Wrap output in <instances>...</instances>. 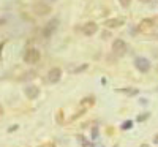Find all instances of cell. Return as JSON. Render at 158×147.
I'll use <instances>...</instances> for the list:
<instances>
[{"mask_svg":"<svg viewBox=\"0 0 158 147\" xmlns=\"http://www.w3.org/2000/svg\"><path fill=\"white\" fill-rule=\"evenodd\" d=\"M127 51H128V48H127V43L123 41V40L117 38L115 41L112 43V52L117 57H123L127 54Z\"/></svg>","mask_w":158,"mask_h":147,"instance_id":"6da1fadb","label":"cell"},{"mask_svg":"<svg viewBox=\"0 0 158 147\" xmlns=\"http://www.w3.org/2000/svg\"><path fill=\"white\" fill-rule=\"evenodd\" d=\"M57 27H59V19H51V21L44 25V27H43V30H41L43 36H44V38H49L52 33L57 30Z\"/></svg>","mask_w":158,"mask_h":147,"instance_id":"7a4b0ae2","label":"cell"},{"mask_svg":"<svg viewBox=\"0 0 158 147\" xmlns=\"http://www.w3.org/2000/svg\"><path fill=\"white\" fill-rule=\"evenodd\" d=\"M24 60L27 63H36L40 60V51L35 48H29L24 54Z\"/></svg>","mask_w":158,"mask_h":147,"instance_id":"3957f363","label":"cell"},{"mask_svg":"<svg viewBox=\"0 0 158 147\" xmlns=\"http://www.w3.org/2000/svg\"><path fill=\"white\" fill-rule=\"evenodd\" d=\"M135 66H136L139 71L147 73V71L150 70V62H149V59H146V57H136V59H135Z\"/></svg>","mask_w":158,"mask_h":147,"instance_id":"277c9868","label":"cell"},{"mask_svg":"<svg viewBox=\"0 0 158 147\" xmlns=\"http://www.w3.org/2000/svg\"><path fill=\"white\" fill-rule=\"evenodd\" d=\"M33 11L36 13V15H40V16H44V15H49V13H51V8L44 2H36L33 5Z\"/></svg>","mask_w":158,"mask_h":147,"instance_id":"5b68a950","label":"cell"},{"mask_svg":"<svg viewBox=\"0 0 158 147\" xmlns=\"http://www.w3.org/2000/svg\"><path fill=\"white\" fill-rule=\"evenodd\" d=\"M62 78V70L60 68H52L49 73H48V81L51 84H57Z\"/></svg>","mask_w":158,"mask_h":147,"instance_id":"8992f818","label":"cell"},{"mask_svg":"<svg viewBox=\"0 0 158 147\" xmlns=\"http://www.w3.org/2000/svg\"><path fill=\"white\" fill-rule=\"evenodd\" d=\"M82 33L84 35H87V36H90V35H94V33H97V30H98V25L95 24V22H85L84 25H82Z\"/></svg>","mask_w":158,"mask_h":147,"instance_id":"52a82bcc","label":"cell"},{"mask_svg":"<svg viewBox=\"0 0 158 147\" xmlns=\"http://www.w3.org/2000/svg\"><path fill=\"white\" fill-rule=\"evenodd\" d=\"M153 25H155V22H153L152 19H144V21L139 24V30H141V32H149L150 29H153Z\"/></svg>","mask_w":158,"mask_h":147,"instance_id":"ba28073f","label":"cell"},{"mask_svg":"<svg viewBox=\"0 0 158 147\" xmlns=\"http://www.w3.org/2000/svg\"><path fill=\"white\" fill-rule=\"evenodd\" d=\"M38 93H40V90H38V87H35V86L25 87V95H27L29 98H36Z\"/></svg>","mask_w":158,"mask_h":147,"instance_id":"9c48e42d","label":"cell"},{"mask_svg":"<svg viewBox=\"0 0 158 147\" xmlns=\"http://www.w3.org/2000/svg\"><path fill=\"white\" fill-rule=\"evenodd\" d=\"M122 24H123V19H109V21H106L108 27H120Z\"/></svg>","mask_w":158,"mask_h":147,"instance_id":"30bf717a","label":"cell"},{"mask_svg":"<svg viewBox=\"0 0 158 147\" xmlns=\"http://www.w3.org/2000/svg\"><path fill=\"white\" fill-rule=\"evenodd\" d=\"M95 103V98L94 97H87V98H84L82 101H81V104L84 106V108H87V106H92Z\"/></svg>","mask_w":158,"mask_h":147,"instance_id":"8fae6325","label":"cell"},{"mask_svg":"<svg viewBox=\"0 0 158 147\" xmlns=\"http://www.w3.org/2000/svg\"><path fill=\"white\" fill-rule=\"evenodd\" d=\"M77 141H79V142L82 144V147H95V145L92 144L90 141H87V139H85L84 136H77Z\"/></svg>","mask_w":158,"mask_h":147,"instance_id":"7c38bea8","label":"cell"},{"mask_svg":"<svg viewBox=\"0 0 158 147\" xmlns=\"http://www.w3.org/2000/svg\"><path fill=\"white\" fill-rule=\"evenodd\" d=\"M118 92H123V93H127V95H138V89H122Z\"/></svg>","mask_w":158,"mask_h":147,"instance_id":"4fadbf2b","label":"cell"},{"mask_svg":"<svg viewBox=\"0 0 158 147\" xmlns=\"http://www.w3.org/2000/svg\"><path fill=\"white\" fill-rule=\"evenodd\" d=\"M133 127V122H131V120H127V122L122 125V130H128V128H131Z\"/></svg>","mask_w":158,"mask_h":147,"instance_id":"5bb4252c","label":"cell"},{"mask_svg":"<svg viewBox=\"0 0 158 147\" xmlns=\"http://www.w3.org/2000/svg\"><path fill=\"white\" fill-rule=\"evenodd\" d=\"M130 2H131V0H118V3H120L123 8H128L130 6Z\"/></svg>","mask_w":158,"mask_h":147,"instance_id":"9a60e30c","label":"cell"},{"mask_svg":"<svg viewBox=\"0 0 158 147\" xmlns=\"http://www.w3.org/2000/svg\"><path fill=\"white\" fill-rule=\"evenodd\" d=\"M147 117H149V114H144V116H139V117H138V122H142V120H146Z\"/></svg>","mask_w":158,"mask_h":147,"instance_id":"2e32d148","label":"cell"},{"mask_svg":"<svg viewBox=\"0 0 158 147\" xmlns=\"http://www.w3.org/2000/svg\"><path fill=\"white\" fill-rule=\"evenodd\" d=\"M40 147H56L54 144H44V145H40Z\"/></svg>","mask_w":158,"mask_h":147,"instance_id":"e0dca14e","label":"cell"},{"mask_svg":"<svg viewBox=\"0 0 158 147\" xmlns=\"http://www.w3.org/2000/svg\"><path fill=\"white\" fill-rule=\"evenodd\" d=\"M153 142H155V144H158V135H155V136H153Z\"/></svg>","mask_w":158,"mask_h":147,"instance_id":"ac0fdd59","label":"cell"},{"mask_svg":"<svg viewBox=\"0 0 158 147\" xmlns=\"http://www.w3.org/2000/svg\"><path fill=\"white\" fill-rule=\"evenodd\" d=\"M3 116V109H2V106H0V117Z\"/></svg>","mask_w":158,"mask_h":147,"instance_id":"d6986e66","label":"cell"},{"mask_svg":"<svg viewBox=\"0 0 158 147\" xmlns=\"http://www.w3.org/2000/svg\"><path fill=\"white\" fill-rule=\"evenodd\" d=\"M2 49H3V43H0V52H2Z\"/></svg>","mask_w":158,"mask_h":147,"instance_id":"ffe728a7","label":"cell"},{"mask_svg":"<svg viewBox=\"0 0 158 147\" xmlns=\"http://www.w3.org/2000/svg\"><path fill=\"white\" fill-rule=\"evenodd\" d=\"M3 22H5V19H0V25H2Z\"/></svg>","mask_w":158,"mask_h":147,"instance_id":"44dd1931","label":"cell"},{"mask_svg":"<svg viewBox=\"0 0 158 147\" xmlns=\"http://www.w3.org/2000/svg\"><path fill=\"white\" fill-rule=\"evenodd\" d=\"M141 147H149V145H147V144H142V145H141Z\"/></svg>","mask_w":158,"mask_h":147,"instance_id":"7402d4cb","label":"cell"},{"mask_svg":"<svg viewBox=\"0 0 158 147\" xmlns=\"http://www.w3.org/2000/svg\"><path fill=\"white\" fill-rule=\"evenodd\" d=\"M41 2H44V0H41ZM49 2H56V0H49Z\"/></svg>","mask_w":158,"mask_h":147,"instance_id":"603a6c76","label":"cell"},{"mask_svg":"<svg viewBox=\"0 0 158 147\" xmlns=\"http://www.w3.org/2000/svg\"><path fill=\"white\" fill-rule=\"evenodd\" d=\"M141 2H149V0H141Z\"/></svg>","mask_w":158,"mask_h":147,"instance_id":"cb8c5ba5","label":"cell"}]
</instances>
